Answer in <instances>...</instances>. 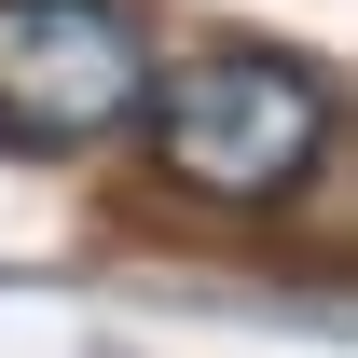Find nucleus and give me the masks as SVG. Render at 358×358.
Masks as SVG:
<instances>
[{
	"label": "nucleus",
	"instance_id": "obj_2",
	"mask_svg": "<svg viewBox=\"0 0 358 358\" xmlns=\"http://www.w3.org/2000/svg\"><path fill=\"white\" fill-rule=\"evenodd\" d=\"M152 42L124 0H0V124L28 152H83V138L138 124Z\"/></svg>",
	"mask_w": 358,
	"mask_h": 358
},
{
	"label": "nucleus",
	"instance_id": "obj_1",
	"mask_svg": "<svg viewBox=\"0 0 358 358\" xmlns=\"http://www.w3.org/2000/svg\"><path fill=\"white\" fill-rule=\"evenodd\" d=\"M138 124H152V166L207 207H275L289 179L331 152V69L275 42H221V55H179L138 83Z\"/></svg>",
	"mask_w": 358,
	"mask_h": 358
}]
</instances>
